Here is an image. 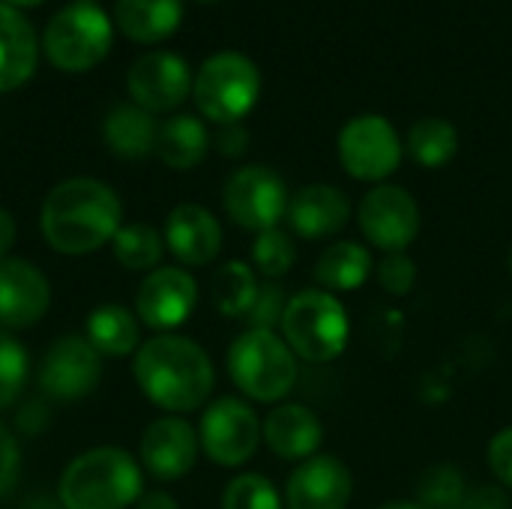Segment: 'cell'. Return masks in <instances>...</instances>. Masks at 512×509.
<instances>
[{
    "mask_svg": "<svg viewBox=\"0 0 512 509\" xmlns=\"http://www.w3.org/2000/svg\"><path fill=\"white\" fill-rule=\"evenodd\" d=\"M216 147H219L222 156H240L249 147V132L240 123L222 126V132L216 135Z\"/></svg>",
    "mask_w": 512,
    "mask_h": 509,
    "instance_id": "ab89813d",
    "label": "cell"
},
{
    "mask_svg": "<svg viewBox=\"0 0 512 509\" xmlns=\"http://www.w3.org/2000/svg\"><path fill=\"white\" fill-rule=\"evenodd\" d=\"M288 186L285 180L267 165H246L237 168L222 192V204L228 219L252 234L279 228L288 213Z\"/></svg>",
    "mask_w": 512,
    "mask_h": 509,
    "instance_id": "9c48e42d",
    "label": "cell"
},
{
    "mask_svg": "<svg viewBox=\"0 0 512 509\" xmlns=\"http://www.w3.org/2000/svg\"><path fill=\"white\" fill-rule=\"evenodd\" d=\"M15 426H18V432L27 435V438L39 435V432L48 426V408H45L42 402H27L24 408H18Z\"/></svg>",
    "mask_w": 512,
    "mask_h": 509,
    "instance_id": "f35d334b",
    "label": "cell"
},
{
    "mask_svg": "<svg viewBox=\"0 0 512 509\" xmlns=\"http://www.w3.org/2000/svg\"><path fill=\"white\" fill-rule=\"evenodd\" d=\"M258 276L243 261H228L213 273L210 297L222 318H246L258 297Z\"/></svg>",
    "mask_w": 512,
    "mask_h": 509,
    "instance_id": "83f0119b",
    "label": "cell"
},
{
    "mask_svg": "<svg viewBox=\"0 0 512 509\" xmlns=\"http://www.w3.org/2000/svg\"><path fill=\"white\" fill-rule=\"evenodd\" d=\"M468 492L465 477L453 465H432L417 480V504L423 509H462Z\"/></svg>",
    "mask_w": 512,
    "mask_h": 509,
    "instance_id": "4dcf8cb0",
    "label": "cell"
},
{
    "mask_svg": "<svg viewBox=\"0 0 512 509\" xmlns=\"http://www.w3.org/2000/svg\"><path fill=\"white\" fill-rule=\"evenodd\" d=\"M279 330L297 360L333 363L348 348L351 318L336 294L324 288H306L288 297Z\"/></svg>",
    "mask_w": 512,
    "mask_h": 509,
    "instance_id": "277c9868",
    "label": "cell"
},
{
    "mask_svg": "<svg viewBox=\"0 0 512 509\" xmlns=\"http://www.w3.org/2000/svg\"><path fill=\"white\" fill-rule=\"evenodd\" d=\"M261 441L282 462H306L321 453L324 423L300 402H279L261 423Z\"/></svg>",
    "mask_w": 512,
    "mask_h": 509,
    "instance_id": "ac0fdd59",
    "label": "cell"
},
{
    "mask_svg": "<svg viewBox=\"0 0 512 509\" xmlns=\"http://www.w3.org/2000/svg\"><path fill=\"white\" fill-rule=\"evenodd\" d=\"M462 509H512V501L501 483H480L468 486Z\"/></svg>",
    "mask_w": 512,
    "mask_h": 509,
    "instance_id": "74e56055",
    "label": "cell"
},
{
    "mask_svg": "<svg viewBox=\"0 0 512 509\" xmlns=\"http://www.w3.org/2000/svg\"><path fill=\"white\" fill-rule=\"evenodd\" d=\"M0 3H6V6H12V9H27V6H39V3H45V0H0Z\"/></svg>",
    "mask_w": 512,
    "mask_h": 509,
    "instance_id": "f6af8a7d",
    "label": "cell"
},
{
    "mask_svg": "<svg viewBox=\"0 0 512 509\" xmlns=\"http://www.w3.org/2000/svg\"><path fill=\"white\" fill-rule=\"evenodd\" d=\"M18 468H21L18 438L12 435V429L6 423H0V498L12 492V486L18 480Z\"/></svg>",
    "mask_w": 512,
    "mask_h": 509,
    "instance_id": "8d00e7d4",
    "label": "cell"
},
{
    "mask_svg": "<svg viewBox=\"0 0 512 509\" xmlns=\"http://www.w3.org/2000/svg\"><path fill=\"white\" fill-rule=\"evenodd\" d=\"M192 96L207 120L219 126L240 123L261 96V72L246 54L219 51L201 63Z\"/></svg>",
    "mask_w": 512,
    "mask_h": 509,
    "instance_id": "8992f818",
    "label": "cell"
},
{
    "mask_svg": "<svg viewBox=\"0 0 512 509\" xmlns=\"http://www.w3.org/2000/svg\"><path fill=\"white\" fill-rule=\"evenodd\" d=\"M357 225L363 237L384 255L408 252L420 234V204L405 186L378 183L360 198Z\"/></svg>",
    "mask_w": 512,
    "mask_h": 509,
    "instance_id": "8fae6325",
    "label": "cell"
},
{
    "mask_svg": "<svg viewBox=\"0 0 512 509\" xmlns=\"http://www.w3.org/2000/svg\"><path fill=\"white\" fill-rule=\"evenodd\" d=\"M207 150H210V132L192 114L168 117L156 132V156L174 171L195 168L207 156Z\"/></svg>",
    "mask_w": 512,
    "mask_h": 509,
    "instance_id": "d4e9b609",
    "label": "cell"
},
{
    "mask_svg": "<svg viewBox=\"0 0 512 509\" xmlns=\"http://www.w3.org/2000/svg\"><path fill=\"white\" fill-rule=\"evenodd\" d=\"M84 339L93 345L99 357H129L141 348V330L135 312L126 306H99L87 315Z\"/></svg>",
    "mask_w": 512,
    "mask_h": 509,
    "instance_id": "cb8c5ba5",
    "label": "cell"
},
{
    "mask_svg": "<svg viewBox=\"0 0 512 509\" xmlns=\"http://www.w3.org/2000/svg\"><path fill=\"white\" fill-rule=\"evenodd\" d=\"M204 3H207V0H204Z\"/></svg>",
    "mask_w": 512,
    "mask_h": 509,
    "instance_id": "7dc6e473",
    "label": "cell"
},
{
    "mask_svg": "<svg viewBox=\"0 0 512 509\" xmlns=\"http://www.w3.org/2000/svg\"><path fill=\"white\" fill-rule=\"evenodd\" d=\"M135 509H180V507H177V501H174L168 492H144V495L138 498Z\"/></svg>",
    "mask_w": 512,
    "mask_h": 509,
    "instance_id": "b9f144b4",
    "label": "cell"
},
{
    "mask_svg": "<svg viewBox=\"0 0 512 509\" xmlns=\"http://www.w3.org/2000/svg\"><path fill=\"white\" fill-rule=\"evenodd\" d=\"M198 441L204 456L219 468L246 465L261 444V420L255 408L237 396H222L204 408Z\"/></svg>",
    "mask_w": 512,
    "mask_h": 509,
    "instance_id": "30bf717a",
    "label": "cell"
},
{
    "mask_svg": "<svg viewBox=\"0 0 512 509\" xmlns=\"http://www.w3.org/2000/svg\"><path fill=\"white\" fill-rule=\"evenodd\" d=\"M339 162L342 168L363 183H384L399 165L405 144L396 126L381 114H360L348 120L339 132Z\"/></svg>",
    "mask_w": 512,
    "mask_h": 509,
    "instance_id": "ba28073f",
    "label": "cell"
},
{
    "mask_svg": "<svg viewBox=\"0 0 512 509\" xmlns=\"http://www.w3.org/2000/svg\"><path fill=\"white\" fill-rule=\"evenodd\" d=\"M24 381H27V351L12 333L0 330V411L18 402Z\"/></svg>",
    "mask_w": 512,
    "mask_h": 509,
    "instance_id": "d6a6232c",
    "label": "cell"
},
{
    "mask_svg": "<svg viewBox=\"0 0 512 509\" xmlns=\"http://www.w3.org/2000/svg\"><path fill=\"white\" fill-rule=\"evenodd\" d=\"M285 222L303 240L333 237L351 222V198L339 186L309 183L291 195Z\"/></svg>",
    "mask_w": 512,
    "mask_h": 509,
    "instance_id": "d6986e66",
    "label": "cell"
},
{
    "mask_svg": "<svg viewBox=\"0 0 512 509\" xmlns=\"http://www.w3.org/2000/svg\"><path fill=\"white\" fill-rule=\"evenodd\" d=\"M222 509H285V498L264 474H240L225 486Z\"/></svg>",
    "mask_w": 512,
    "mask_h": 509,
    "instance_id": "1f68e13d",
    "label": "cell"
},
{
    "mask_svg": "<svg viewBox=\"0 0 512 509\" xmlns=\"http://www.w3.org/2000/svg\"><path fill=\"white\" fill-rule=\"evenodd\" d=\"M372 252L369 246L357 243V240H339V243H330L315 267H312V279L318 282V288L330 291V294H339V291H357L366 285V279L372 276Z\"/></svg>",
    "mask_w": 512,
    "mask_h": 509,
    "instance_id": "7402d4cb",
    "label": "cell"
},
{
    "mask_svg": "<svg viewBox=\"0 0 512 509\" xmlns=\"http://www.w3.org/2000/svg\"><path fill=\"white\" fill-rule=\"evenodd\" d=\"M51 306L45 273L24 258H0V330L33 327Z\"/></svg>",
    "mask_w": 512,
    "mask_h": 509,
    "instance_id": "e0dca14e",
    "label": "cell"
},
{
    "mask_svg": "<svg viewBox=\"0 0 512 509\" xmlns=\"http://www.w3.org/2000/svg\"><path fill=\"white\" fill-rule=\"evenodd\" d=\"M375 509H423L417 501H405V498H399V501H384V504H378Z\"/></svg>",
    "mask_w": 512,
    "mask_h": 509,
    "instance_id": "ee69618b",
    "label": "cell"
},
{
    "mask_svg": "<svg viewBox=\"0 0 512 509\" xmlns=\"http://www.w3.org/2000/svg\"><path fill=\"white\" fill-rule=\"evenodd\" d=\"M486 465L495 474V480L512 492V426H504L495 432V438L486 447Z\"/></svg>",
    "mask_w": 512,
    "mask_h": 509,
    "instance_id": "d590c367",
    "label": "cell"
},
{
    "mask_svg": "<svg viewBox=\"0 0 512 509\" xmlns=\"http://www.w3.org/2000/svg\"><path fill=\"white\" fill-rule=\"evenodd\" d=\"M285 306H288V297H285V288L279 282H264L258 288V297L246 315L249 321V330H276L282 324V315H285Z\"/></svg>",
    "mask_w": 512,
    "mask_h": 509,
    "instance_id": "836d02e7",
    "label": "cell"
},
{
    "mask_svg": "<svg viewBox=\"0 0 512 509\" xmlns=\"http://www.w3.org/2000/svg\"><path fill=\"white\" fill-rule=\"evenodd\" d=\"M114 18L126 39L153 45L180 27L183 3L180 0H117Z\"/></svg>",
    "mask_w": 512,
    "mask_h": 509,
    "instance_id": "603a6c76",
    "label": "cell"
},
{
    "mask_svg": "<svg viewBox=\"0 0 512 509\" xmlns=\"http://www.w3.org/2000/svg\"><path fill=\"white\" fill-rule=\"evenodd\" d=\"M15 219H12V213L9 210H3L0 207V258H6L9 255V249L15 246Z\"/></svg>",
    "mask_w": 512,
    "mask_h": 509,
    "instance_id": "60d3db41",
    "label": "cell"
},
{
    "mask_svg": "<svg viewBox=\"0 0 512 509\" xmlns=\"http://www.w3.org/2000/svg\"><path fill=\"white\" fill-rule=\"evenodd\" d=\"M156 120L150 111L132 105H117L105 117V144L111 153L123 159H141L147 153H156Z\"/></svg>",
    "mask_w": 512,
    "mask_h": 509,
    "instance_id": "484cf974",
    "label": "cell"
},
{
    "mask_svg": "<svg viewBox=\"0 0 512 509\" xmlns=\"http://www.w3.org/2000/svg\"><path fill=\"white\" fill-rule=\"evenodd\" d=\"M297 261V243L288 231L282 228H270L255 234L252 243V270L261 273L267 282H279L282 276L291 273Z\"/></svg>",
    "mask_w": 512,
    "mask_h": 509,
    "instance_id": "f546056e",
    "label": "cell"
},
{
    "mask_svg": "<svg viewBox=\"0 0 512 509\" xmlns=\"http://www.w3.org/2000/svg\"><path fill=\"white\" fill-rule=\"evenodd\" d=\"M132 375L141 393L168 414H189L198 411L216 384L213 363L207 351L174 333H159L147 339L132 360Z\"/></svg>",
    "mask_w": 512,
    "mask_h": 509,
    "instance_id": "7a4b0ae2",
    "label": "cell"
},
{
    "mask_svg": "<svg viewBox=\"0 0 512 509\" xmlns=\"http://www.w3.org/2000/svg\"><path fill=\"white\" fill-rule=\"evenodd\" d=\"M120 219L123 207L111 186L93 177H75L48 192L39 213V231L60 255H87L114 240Z\"/></svg>",
    "mask_w": 512,
    "mask_h": 509,
    "instance_id": "6da1fadb",
    "label": "cell"
},
{
    "mask_svg": "<svg viewBox=\"0 0 512 509\" xmlns=\"http://www.w3.org/2000/svg\"><path fill=\"white\" fill-rule=\"evenodd\" d=\"M507 270H510V276H512V249H510V255H507Z\"/></svg>",
    "mask_w": 512,
    "mask_h": 509,
    "instance_id": "bcb514c9",
    "label": "cell"
},
{
    "mask_svg": "<svg viewBox=\"0 0 512 509\" xmlns=\"http://www.w3.org/2000/svg\"><path fill=\"white\" fill-rule=\"evenodd\" d=\"M189 66L180 54L150 51L138 57L129 69V93L144 111H174L186 102L192 90Z\"/></svg>",
    "mask_w": 512,
    "mask_h": 509,
    "instance_id": "2e32d148",
    "label": "cell"
},
{
    "mask_svg": "<svg viewBox=\"0 0 512 509\" xmlns=\"http://www.w3.org/2000/svg\"><path fill=\"white\" fill-rule=\"evenodd\" d=\"M228 375L252 402L279 405L297 384V354L276 330H246L228 348Z\"/></svg>",
    "mask_w": 512,
    "mask_h": 509,
    "instance_id": "5b68a950",
    "label": "cell"
},
{
    "mask_svg": "<svg viewBox=\"0 0 512 509\" xmlns=\"http://www.w3.org/2000/svg\"><path fill=\"white\" fill-rule=\"evenodd\" d=\"M405 150L423 168H444L459 153V132L444 117H423L408 129Z\"/></svg>",
    "mask_w": 512,
    "mask_h": 509,
    "instance_id": "4316f807",
    "label": "cell"
},
{
    "mask_svg": "<svg viewBox=\"0 0 512 509\" xmlns=\"http://www.w3.org/2000/svg\"><path fill=\"white\" fill-rule=\"evenodd\" d=\"M111 246H114V258L126 270H138V273H153L159 267V261H162V252H165L162 234L153 225H144V222L120 225Z\"/></svg>",
    "mask_w": 512,
    "mask_h": 509,
    "instance_id": "f1b7e54d",
    "label": "cell"
},
{
    "mask_svg": "<svg viewBox=\"0 0 512 509\" xmlns=\"http://www.w3.org/2000/svg\"><path fill=\"white\" fill-rule=\"evenodd\" d=\"M21 509H66L57 498H48V495H30L24 504H21Z\"/></svg>",
    "mask_w": 512,
    "mask_h": 509,
    "instance_id": "7bdbcfd3",
    "label": "cell"
},
{
    "mask_svg": "<svg viewBox=\"0 0 512 509\" xmlns=\"http://www.w3.org/2000/svg\"><path fill=\"white\" fill-rule=\"evenodd\" d=\"M354 477L348 465L330 453H318L294 468L285 486V509H348Z\"/></svg>",
    "mask_w": 512,
    "mask_h": 509,
    "instance_id": "9a60e30c",
    "label": "cell"
},
{
    "mask_svg": "<svg viewBox=\"0 0 512 509\" xmlns=\"http://www.w3.org/2000/svg\"><path fill=\"white\" fill-rule=\"evenodd\" d=\"M36 57L39 45L30 21L18 9L0 3V93L21 87L33 75Z\"/></svg>",
    "mask_w": 512,
    "mask_h": 509,
    "instance_id": "44dd1931",
    "label": "cell"
},
{
    "mask_svg": "<svg viewBox=\"0 0 512 509\" xmlns=\"http://www.w3.org/2000/svg\"><path fill=\"white\" fill-rule=\"evenodd\" d=\"M102 375V357L84 336H60L48 345L39 366V387L48 399L75 402L93 393Z\"/></svg>",
    "mask_w": 512,
    "mask_h": 509,
    "instance_id": "7c38bea8",
    "label": "cell"
},
{
    "mask_svg": "<svg viewBox=\"0 0 512 509\" xmlns=\"http://www.w3.org/2000/svg\"><path fill=\"white\" fill-rule=\"evenodd\" d=\"M111 48V21L96 3H72L45 27V57L63 72H87Z\"/></svg>",
    "mask_w": 512,
    "mask_h": 509,
    "instance_id": "52a82bcc",
    "label": "cell"
},
{
    "mask_svg": "<svg viewBox=\"0 0 512 509\" xmlns=\"http://www.w3.org/2000/svg\"><path fill=\"white\" fill-rule=\"evenodd\" d=\"M378 285L390 294V297H408L417 285V264L408 252H393L384 255V261L378 264Z\"/></svg>",
    "mask_w": 512,
    "mask_h": 509,
    "instance_id": "e575fe53",
    "label": "cell"
},
{
    "mask_svg": "<svg viewBox=\"0 0 512 509\" xmlns=\"http://www.w3.org/2000/svg\"><path fill=\"white\" fill-rule=\"evenodd\" d=\"M141 498V468L117 447H96L66 465L57 501L66 509H126Z\"/></svg>",
    "mask_w": 512,
    "mask_h": 509,
    "instance_id": "3957f363",
    "label": "cell"
},
{
    "mask_svg": "<svg viewBox=\"0 0 512 509\" xmlns=\"http://www.w3.org/2000/svg\"><path fill=\"white\" fill-rule=\"evenodd\" d=\"M165 246L183 267H204L222 252V225L201 204H180L168 213Z\"/></svg>",
    "mask_w": 512,
    "mask_h": 509,
    "instance_id": "ffe728a7",
    "label": "cell"
},
{
    "mask_svg": "<svg viewBox=\"0 0 512 509\" xmlns=\"http://www.w3.org/2000/svg\"><path fill=\"white\" fill-rule=\"evenodd\" d=\"M198 303V282L183 267H156L135 294V318L159 333L189 321Z\"/></svg>",
    "mask_w": 512,
    "mask_h": 509,
    "instance_id": "4fadbf2b",
    "label": "cell"
},
{
    "mask_svg": "<svg viewBox=\"0 0 512 509\" xmlns=\"http://www.w3.org/2000/svg\"><path fill=\"white\" fill-rule=\"evenodd\" d=\"M198 453H201L198 432L192 429V423H186L177 414L153 420L141 435V465L159 483L183 480L195 468Z\"/></svg>",
    "mask_w": 512,
    "mask_h": 509,
    "instance_id": "5bb4252c",
    "label": "cell"
}]
</instances>
